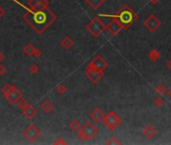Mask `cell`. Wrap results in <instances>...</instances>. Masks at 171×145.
Masks as SVG:
<instances>
[{"label": "cell", "mask_w": 171, "mask_h": 145, "mask_svg": "<svg viewBox=\"0 0 171 145\" xmlns=\"http://www.w3.org/2000/svg\"><path fill=\"white\" fill-rule=\"evenodd\" d=\"M26 12L23 14V20L36 32L41 34L56 20L58 16L48 8V6L37 10L26 8Z\"/></svg>", "instance_id": "obj_1"}, {"label": "cell", "mask_w": 171, "mask_h": 145, "mask_svg": "<svg viewBox=\"0 0 171 145\" xmlns=\"http://www.w3.org/2000/svg\"><path fill=\"white\" fill-rule=\"evenodd\" d=\"M99 16L117 18V19L121 22L122 25H123V28H128L136 19H137V15L135 14V12H134L128 5H124L123 7L120 8L119 12H118L117 14L110 15V14L101 13V14H99Z\"/></svg>", "instance_id": "obj_2"}, {"label": "cell", "mask_w": 171, "mask_h": 145, "mask_svg": "<svg viewBox=\"0 0 171 145\" xmlns=\"http://www.w3.org/2000/svg\"><path fill=\"white\" fill-rule=\"evenodd\" d=\"M86 28L94 37H99L102 34V32L106 29V25L102 22L99 16H96L86 25Z\"/></svg>", "instance_id": "obj_3"}, {"label": "cell", "mask_w": 171, "mask_h": 145, "mask_svg": "<svg viewBox=\"0 0 171 145\" xmlns=\"http://www.w3.org/2000/svg\"><path fill=\"white\" fill-rule=\"evenodd\" d=\"M102 121H103L104 125H105L106 127L109 128L110 131H114V130H115L116 128H117L118 126L122 123L121 118H120L119 116H118L117 114L113 111L109 112L107 115L104 116V118H103Z\"/></svg>", "instance_id": "obj_4"}, {"label": "cell", "mask_w": 171, "mask_h": 145, "mask_svg": "<svg viewBox=\"0 0 171 145\" xmlns=\"http://www.w3.org/2000/svg\"><path fill=\"white\" fill-rule=\"evenodd\" d=\"M23 136L29 142H35L41 136V131L33 124H30L23 131Z\"/></svg>", "instance_id": "obj_5"}, {"label": "cell", "mask_w": 171, "mask_h": 145, "mask_svg": "<svg viewBox=\"0 0 171 145\" xmlns=\"http://www.w3.org/2000/svg\"><path fill=\"white\" fill-rule=\"evenodd\" d=\"M86 77L92 82V83L96 84L104 77V72L103 71L97 70L96 68H94L93 66L89 64V66L87 67V70H86Z\"/></svg>", "instance_id": "obj_6"}, {"label": "cell", "mask_w": 171, "mask_h": 145, "mask_svg": "<svg viewBox=\"0 0 171 145\" xmlns=\"http://www.w3.org/2000/svg\"><path fill=\"white\" fill-rule=\"evenodd\" d=\"M81 129H82L83 132L85 133L86 139H87L88 141H91V140L99 133V129L94 125L93 122H90V121L86 122L85 125L83 126V127H81Z\"/></svg>", "instance_id": "obj_7"}, {"label": "cell", "mask_w": 171, "mask_h": 145, "mask_svg": "<svg viewBox=\"0 0 171 145\" xmlns=\"http://www.w3.org/2000/svg\"><path fill=\"white\" fill-rule=\"evenodd\" d=\"M106 29H107L112 35H116L117 33H119L120 30L123 29V25H122L121 22H120L117 18H113V20L110 21L108 25H106Z\"/></svg>", "instance_id": "obj_8"}, {"label": "cell", "mask_w": 171, "mask_h": 145, "mask_svg": "<svg viewBox=\"0 0 171 145\" xmlns=\"http://www.w3.org/2000/svg\"><path fill=\"white\" fill-rule=\"evenodd\" d=\"M90 65L93 66L94 68H96L97 70L103 71V72L108 68V63L106 62L101 56H96L95 58L93 59V61L90 63Z\"/></svg>", "instance_id": "obj_9"}, {"label": "cell", "mask_w": 171, "mask_h": 145, "mask_svg": "<svg viewBox=\"0 0 171 145\" xmlns=\"http://www.w3.org/2000/svg\"><path fill=\"white\" fill-rule=\"evenodd\" d=\"M144 25H145L150 31L153 32L160 26V21L154 15H150L149 17L144 21Z\"/></svg>", "instance_id": "obj_10"}, {"label": "cell", "mask_w": 171, "mask_h": 145, "mask_svg": "<svg viewBox=\"0 0 171 145\" xmlns=\"http://www.w3.org/2000/svg\"><path fill=\"white\" fill-rule=\"evenodd\" d=\"M21 97H22L21 92H20L16 87H13V89L10 91V93L8 94V95L6 96L5 98H6V100H7V101L9 102L10 104H12V105H15L16 102H17Z\"/></svg>", "instance_id": "obj_11"}, {"label": "cell", "mask_w": 171, "mask_h": 145, "mask_svg": "<svg viewBox=\"0 0 171 145\" xmlns=\"http://www.w3.org/2000/svg\"><path fill=\"white\" fill-rule=\"evenodd\" d=\"M48 0H29L28 1V7L32 10H37L40 8H43L48 6Z\"/></svg>", "instance_id": "obj_12"}, {"label": "cell", "mask_w": 171, "mask_h": 145, "mask_svg": "<svg viewBox=\"0 0 171 145\" xmlns=\"http://www.w3.org/2000/svg\"><path fill=\"white\" fill-rule=\"evenodd\" d=\"M104 116H105V114H104V112L102 111V110L100 109L99 107L95 108V109H94L93 111L91 112V114H90V117H91V119L93 120L94 122H96V123H99V122H101L102 120H103Z\"/></svg>", "instance_id": "obj_13"}, {"label": "cell", "mask_w": 171, "mask_h": 145, "mask_svg": "<svg viewBox=\"0 0 171 145\" xmlns=\"http://www.w3.org/2000/svg\"><path fill=\"white\" fill-rule=\"evenodd\" d=\"M21 111H22L23 116L27 118V119H32V118L37 114V110H36L32 105H30V104L25 108V109L21 110Z\"/></svg>", "instance_id": "obj_14"}, {"label": "cell", "mask_w": 171, "mask_h": 145, "mask_svg": "<svg viewBox=\"0 0 171 145\" xmlns=\"http://www.w3.org/2000/svg\"><path fill=\"white\" fill-rule=\"evenodd\" d=\"M84 1L90 6V7L93 8L94 10H97L103 5V3L106 0H84Z\"/></svg>", "instance_id": "obj_15"}, {"label": "cell", "mask_w": 171, "mask_h": 145, "mask_svg": "<svg viewBox=\"0 0 171 145\" xmlns=\"http://www.w3.org/2000/svg\"><path fill=\"white\" fill-rule=\"evenodd\" d=\"M54 108V105L50 101V100H45L43 103L40 105V109L44 112L45 114H48L50 112H52Z\"/></svg>", "instance_id": "obj_16"}, {"label": "cell", "mask_w": 171, "mask_h": 145, "mask_svg": "<svg viewBox=\"0 0 171 145\" xmlns=\"http://www.w3.org/2000/svg\"><path fill=\"white\" fill-rule=\"evenodd\" d=\"M64 50H71L74 46V40L70 37V36H66L64 38H62V40L60 42Z\"/></svg>", "instance_id": "obj_17"}, {"label": "cell", "mask_w": 171, "mask_h": 145, "mask_svg": "<svg viewBox=\"0 0 171 145\" xmlns=\"http://www.w3.org/2000/svg\"><path fill=\"white\" fill-rule=\"evenodd\" d=\"M69 127H70L71 130H73L74 132H77L81 127H82V126H81V123H80V121H79V120L74 119V120H72V121L70 122V124H69Z\"/></svg>", "instance_id": "obj_18"}, {"label": "cell", "mask_w": 171, "mask_h": 145, "mask_svg": "<svg viewBox=\"0 0 171 145\" xmlns=\"http://www.w3.org/2000/svg\"><path fill=\"white\" fill-rule=\"evenodd\" d=\"M34 46H33V44H27L23 48V52L26 54V56H28V57H31L32 54H33V52H34Z\"/></svg>", "instance_id": "obj_19"}, {"label": "cell", "mask_w": 171, "mask_h": 145, "mask_svg": "<svg viewBox=\"0 0 171 145\" xmlns=\"http://www.w3.org/2000/svg\"><path fill=\"white\" fill-rule=\"evenodd\" d=\"M155 132H156L155 129H154L152 126H147V127L144 129L143 133L147 138H152L154 136V134H155Z\"/></svg>", "instance_id": "obj_20"}, {"label": "cell", "mask_w": 171, "mask_h": 145, "mask_svg": "<svg viewBox=\"0 0 171 145\" xmlns=\"http://www.w3.org/2000/svg\"><path fill=\"white\" fill-rule=\"evenodd\" d=\"M16 105H17V107L19 108V109H21V110H23V109H25L26 107H27L28 105H29V103H28L27 101H26L24 98H20L19 100H18L17 102H16Z\"/></svg>", "instance_id": "obj_21"}, {"label": "cell", "mask_w": 171, "mask_h": 145, "mask_svg": "<svg viewBox=\"0 0 171 145\" xmlns=\"http://www.w3.org/2000/svg\"><path fill=\"white\" fill-rule=\"evenodd\" d=\"M14 86L11 85V84H6L5 86H3L1 89V93L4 95V97H6V96L8 95V94L10 93V91H11L12 89H13Z\"/></svg>", "instance_id": "obj_22"}, {"label": "cell", "mask_w": 171, "mask_h": 145, "mask_svg": "<svg viewBox=\"0 0 171 145\" xmlns=\"http://www.w3.org/2000/svg\"><path fill=\"white\" fill-rule=\"evenodd\" d=\"M66 85H64V84H60L58 86H56V91L58 94H60V95H64V94L66 93Z\"/></svg>", "instance_id": "obj_23"}, {"label": "cell", "mask_w": 171, "mask_h": 145, "mask_svg": "<svg viewBox=\"0 0 171 145\" xmlns=\"http://www.w3.org/2000/svg\"><path fill=\"white\" fill-rule=\"evenodd\" d=\"M28 71H29V73L32 74V75H36V74H38V72H39V67L36 64H32L29 66Z\"/></svg>", "instance_id": "obj_24"}, {"label": "cell", "mask_w": 171, "mask_h": 145, "mask_svg": "<svg viewBox=\"0 0 171 145\" xmlns=\"http://www.w3.org/2000/svg\"><path fill=\"white\" fill-rule=\"evenodd\" d=\"M77 132H78V133H77V137H78V139L80 140V141H85V140H87V139H86L85 133L83 132V130L81 129V128Z\"/></svg>", "instance_id": "obj_25"}, {"label": "cell", "mask_w": 171, "mask_h": 145, "mask_svg": "<svg viewBox=\"0 0 171 145\" xmlns=\"http://www.w3.org/2000/svg\"><path fill=\"white\" fill-rule=\"evenodd\" d=\"M149 58L151 59L152 61H156V60H158V59H159V54H158L157 52H156V50H152L151 52H150L149 54Z\"/></svg>", "instance_id": "obj_26"}, {"label": "cell", "mask_w": 171, "mask_h": 145, "mask_svg": "<svg viewBox=\"0 0 171 145\" xmlns=\"http://www.w3.org/2000/svg\"><path fill=\"white\" fill-rule=\"evenodd\" d=\"M54 144H58V145H66L68 144V142L66 141V140H64V138L62 137H58V139L56 140V141H54Z\"/></svg>", "instance_id": "obj_27"}, {"label": "cell", "mask_w": 171, "mask_h": 145, "mask_svg": "<svg viewBox=\"0 0 171 145\" xmlns=\"http://www.w3.org/2000/svg\"><path fill=\"white\" fill-rule=\"evenodd\" d=\"M108 145H111V144H121V141H119V140L117 139L116 137H112L111 139L109 140V141L107 142Z\"/></svg>", "instance_id": "obj_28"}, {"label": "cell", "mask_w": 171, "mask_h": 145, "mask_svg": "<svg viewBox=\"0 0 171 145\" xmlns=\"http://www.w3.org/2000/svg\"><path fill=\"white\" fill-rule=\"evenodd\" d=\"M41 54H42V52H41V50H39V48H34V52H33V54L32 56L34 57V58H40L41 57Z\"/></svg>", "instance_id": "obj_29"}, {"label": "cell", "mask_w": 171, "mask_h": 145, "mask_svg": "<svg viewBox=\"0 0 171 145\" xmlns=\"http://www.w3.org/2000/svg\"><path fill=\"white\" fill-rule=\"evenodd\" d=\"M7 73V69H6L5 66H3L2 64H0V76H4L5 74Z\"/></svg>", "instance_id": "obj_30"}, {"label": "cell", "mask_w": 171, "mask_h": 145, "mask_svg": "<svg viewBox=\"0 0 171 145\" xmlns=\"http://www.w3.org/2000/svg\"><path fill=\"white\" fill-rule=\"evenodd\" d=\"M4 14H5V9H4V8L2 7L1 5H0V18L3 17Z\"/></svg>", "instance_id": "obj_31"}, {"label": "cell", "mask_w": 171, "mask_h": 145, "mask_svg": "<svg viewBox=\"0 0 171 145\" xmlns=\"http://www.w3.org/2000/svg\"><path fill=\"white\" fill-rule=\"evenodd\" d=\"M157 91L159 92V93H164V92H165V89H164L163 87H162V86H159V87H157Z\"/></svg>", "instance_id": "obj_32"}, {"label": "cell", "mask_w": 171, "mask_h": 145, "mask_svg": "<svg viewBox=\"0 0 171 145\" xmlns=\"http://www.w3.org/2000/svg\"><path fill=\"white\" fill-rule=\"evenodd\" d=\"M4 60H5V57H4V54H2L1 52H0V64H1V63L3 62Z\"/></svg>", "instance_id": "obj_33"}, {"label": "cell", "mask_w": 171, "mask_h": 145, "mask_svg": "<svg viewBox=\"0 0 171 145\" xmlns=\"http://www.w3.org/2000/svg\"><path fill=\"white\" fill-rule=\"evenodd\" d=\"M162 103H163V101H162V100L160 99V98H158V100H156V101H155V104H157L158 106H160Z\"/></svg>", "instance_id": "obj_34"}, {"label": "cell", "mask_w": 171, "mask_h": 145, "mask_svg": "<svg viewBox=\"0 0 171 145\" xmlns=\"http://www.w3.org/2000/svg\"><path fill=\"white\" fill-rule=\"evenodd\" d=\"M169 96H170V97H171V91H170V93H169Z\"/></svg>", "instance_id": "obj_35"}, {"label": "cell", "mask_w": 171, "mask_h": 145, "mask_svg": "<svg viewBox=\"0 0 171 145\" xmlns=\"http://www.w3.org/2000/svg\"><path fill=\"white\" fill-rule=\"evenodd\" d=\"M0 136H1V133H0Z\"/></svg>", "instance_id": "obj_36"}]
</instances>
